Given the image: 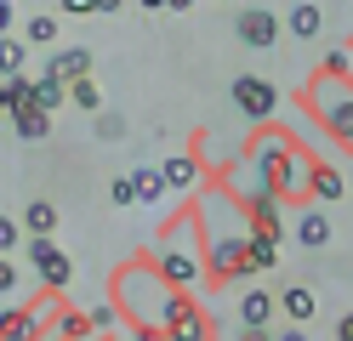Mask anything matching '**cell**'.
I'll list each match as a JSON object with an SVG mask.
<instances>
[{
  "instance_id": "26",
  "label": "cell",
  "mask_w": 353,
  "mask_h": 341,
  "mask_svg": "<svg viewBox=\"0 0 353 341\" xmlns=\"http://www.w3.org/2000/svg\"><path fill=\"white\" fill-rule=\"evenodd\" d=\"M17 245H23V222H17V216H0V256L17 250Z\"/></svg>"
},
{
  "instance_id": "28",
  "label": "cell",
  "mask_w": 353,
  "mask_h": 341,
  "mask_svg": "<svg viewBox=\"0 0 353 341\" xmlns=\"http://www.w3.org/2000/svg\"><path fill=\"white\" fill-rule=\"evenodd\" d=\"M85 318H92V335H97V330H114L120 324V307H92Z\"/></svg>"
},
{
  "instance_id": "37",
  "label": "cell",
  "mask_w": 353,
  "mask_h": 341,
  "mask_svg": "<svg viewBox=\"0 0 353 341\" xmlns=\"http://www.w3.org/2000/svg\"><path fill=\"white\" fill-rule=\"evenodd\" d=\"M171 6V0H143V12H165Z\"/></svg>"
},
{
  "instance_id": "7",
  "label": "cell",
  "mask_w": 353,
  "mask_h": 341,
  "mask_svg": "<svg viewBox=\"0 0 353 341\" xmlns=\"http://www.w3.org/2000/svg\"><path fill=\"white\" fill-rule=\"evenodd\" d=\"M160 182L171 194H200L205 188V171H200L194 154H171V159H160Z\"/></svg>"
},
{
  "instance_id": "29",
  "label": "cell",
  "mask_w": 353,
  "mask_h": 341,
  "mask_svg": "<svg viewBox=\"0 0 353 341\" xmlns=\"http://www.w3.org/2000/svg\"><path fill=\"white\" fill-rule=\"evenodd\" d=\"M0 296H17V262L0 256Z\"/></svg>"
},
{
  "instance_id": "30",
  "label": "cell",
  "mask_w": 353,
  "mask_h": 341,
  "mask_svg": "<svg viewBox=\"0 0 353 341\" xmlns=\"http://www.w3.org/2000/svg\"><path fill=\"white\" fill-rule=\"evenodd\" d=\"M108 199H114V205H137V194H131V176H114V182H108Z\"/></svg>"
},
{
  "instance_id": "38",
  "label": "cell",
  "mask_w": 353,
  "mask_h": 341,
  "mask_svg": "<svg viewBox=\"0 0 353 341\" xmlns=\"http://www.w3.org/2000/svg\"><path fill=\"white\" fill-rule=\"evenodd\" d=\"M171 6H176V12H188V6H194V0H171Z\"/></svg>"
},
{
  "instance_id": "15",
  "label": "cell",
  "mask_w": 353,
  "mask_h": 341,
  "mask_svg": "<svg viewBox=\"0 0 353 341\" xmlns=\"http://www.w3.org/2000/svg\"><path fill=\"white\" fill-rule=\"evenodd\" d=\"M165 341H211V318L200 307H188L176 324H165Z\"/></svg>"
},
{
  "instance_id": "34",
  "label": "cell",
  "mask_w": 353,
  "mask_h": 341,
  "mask_svg": "<svg viewBox=\"0 0 353 341\" xmlns=\"http://www.w3.org/2000/svg\"><path fill=\"white\" fill-rule=\"evenodd\" d=\"M336 341H353V313H342V318H336Z\"/></svg>"
},
{
  "instance_id": "11",
  "label": "cell",
  "mask_w": 353,
  "mask_h": 341,
  "mask_svg": "<svg viewBox=\"0 0 353 341\" xmlns=\"http://www.w3.org/2000/svg\"><path fill=\"white\" fill-rule=\"evenodd\" d=\"M279 313L291 318V324H307V318L319 313V296L307 290V285H285V290H279Z\"/></svg>"
},
{
  "instance_id": "12",
  "label": "cell",
  "mask_w": 353,
  "mask_h": 341,
  "mask_svg": "<svg viewBox=\"0 0 353 341\" xmlns=\"http://www.w3.org/2000/svg\"><path fill=\"white\" fill-rule=\"evenodd\" d=\"M274 267H279V239L251 234V245H245V279H256V273H274Z\"/></svg>"
},
{
  "instance_id": "31",
  "label": "cell",
  "mask_w": 353,
  "mask_h": 341,
  "mask_svg": "<svg viewBox=\"0 0 353 341\" xmlns=\"http://www.w3.org/2000/svg\"><path fill=\"white\" fill-rule=\"evenodd\" d=\"M97 0H63V17H92Z\"/></svg>"
},
{
  "instance_id": "17",
  "label": "cell",
  "mask_w": 353,
  "mask_h": 341,
  "mask_svg": "<svg viewBox=\"0 0 353 341\" xmlns=\"http://www.w3.org/2000/svg\"><path fill=\"white\" fill-rule=\"evenodd\" d=\"M285 29H291L296 40H314V34L325 29V12H319V6H307V0H302V6H291V17H285Z\"/></svg>"
},
{
  "instance_id": "5",
  "label": "cell",
  "mask_w": 353,
  "mask_h": 341,
  "mask_svg": "<svg viewBox=\"0 0 353 341\" xmlns=\"http://www.w3.org/2000/svg\"><path fill=\"white\" fill-rule=\"evenodd\" d=\"M29 250V267H34V279H40V290H69L74 285V262H69V250H57V239H29L23 245Z\"/></svg>"
},
{
  "instance_id": "1",
  "label": "cell",
  "mask_w": 353,
  "mask_h": 341,
  "mask_svg": "<svg viewBox=\"0 0 353 341\" xmlns=\"http://www.w3.org/2000/svg\"><path fill=\"white\" fill-rule=\"evenodd\" d=\"M114 307L131 318V324L165 330V324H176V318L194 307V296L176 290L171 279H160V267H154V262H131V267L114 273Z\"/></svg>"
},
{
  "instance_id": "16",
  "label": "cell",
  "mask_w": 353,
  "mask_h": 341,
  "mask_svg": "<svg viewBox=\"0 0 353 341\" xmlns=\"http://www.w3.org/2000/svg\"><path fill=\"white\" fill-rule=\"evenodd\" d=\"M63 103H69V85H63L52 68H40V80H34V108L52 114V108H63Z\"/></svg>"
},
{
  "instance_id": "35",
  "label": "cell",
  "mask_w": 353,
  "mask_h": 341,
  "mask_svg": "<svg viewBox=\"0 0 353 341\" xmlns=\"http://www.w3.org/2000/svg\"><path fill=\"white\" fill-rule=\"evenodd\" d=\"M239 341H274V330H245Z\"/></svg>"
},
{
  "instance_id": "25",
  "label": "cell",
  "mask_w": 353,
  "mask_h": 341,
  "mask_svg": "<svg viewBox=\"0 0 353 341\" xmlns=\"http://www.w3.org/2000/svg\"><path fill=\"white\" fill-rule=\"evenodd\" d=\"M319 74H330V80H353V57H347V52H325Z\"/></svg>"
},
{
  "instance_id": "22",
  "label": "cell",
  "mask_w": 353,
  "mask_h": 341,
  "mask_svg": "<svg viewBox=\"0 0 353 341\" xmlns=\"http://www.w3.org/2000/svg\"><path fill=\"white\" fill-rule=\"evenodd\" d=\"M57 341H92V318L85 313H57Z\"/></svg>"
},
{
  "instance_id": "39",
  "label": "cell",
  "mask_w": 353,
  "mask_h": 341,
  "mask_svg": "<svg viewBox=\"0 0 353 341\" xmlns=\"http://www.w3.org/2000/svg\"><path fill=\"white\" fill-rule=\"evenodd\" d=\"M0 114H6V85H0Z\"/></svg>"
},
{
  "instance_id": "8",
  "label": "cell",
  "mask_w": 353,
  "mask_h": 341,
  "mask_svg": "<svg viewBox=\"0 0 353 341\" xmlns=\"http://www.w3.org/2000/svg\"><path fill=\"white\" fill-rule=\"evenodd\" d=\"M234 29H239V40H245V45H256V52H268V45L279 40V17H274V12H262V6H245Z\"/></svg>"
},
{
  "instance_id": "21",
  "label": "cell",
  "mask_w": 353,
  "mask_h": 341,
  "mask_svg": "<svg viewBox=\"0 0 353 341\" xmlns=\"http://www.w3.org/2000/svg\"><path fill=\"white\" fill-rule=\"evenodd\" d=\"M17 136H23V143H46L52 136V114H17Z\"/></svg>"
},
{
  "instance_id": "2",
  "label": "cell",
  "mask_w": 353,
  "mask_h": 341,
  "mask_svg": "<svg viewBox=\"0 0 353 341\" xmlns=\"http://www.w3.org/2000/svg\"><path fill=\"white\" fill-rule=\"evenodd\" d=\"M148 262L160 267V279H171L176 290H188V296L205 285V250H200V222H194V211L176 216V227H165V239L154 245Z\"/></svg>"
},
{
  "instance_id": "6",
  "label": "cell",
  "mask_w": 353,
  "mask_h": 341,
  "mask_svg": "<svg viewBox=\"0 0 353 341\" xmlns=\"http://www.w3.org/2000/svg\"><path fill=\"white\" fill-rule=\"evenodd\" d=\"M307 182H314V159H307V154L291 143V154L274 165V194H279V199H302Z\"/></svg>"
},
{
  "instance_id": "20",
  "label": "cell",
  "mask_w": 353,
  "mask_h": 341,
  "mask_svg": "<svg viewBox=\"0 0 353 341\" xmlns=\"http://www.w3.org/2000/svg\"><path fill=\"white\" fill-rule=\"evenodd\" d=\"M131 194H137V205H154V199L165 194L160 171H154V165H137V171H131Z\"/></svg>"
},
{
  "instance_id": "36",
  "label": "cell",
  "mask_w": 353,
  "mask_h": 341,
  "mask_svg": "<svg viewBox=\"0 0 353 341\" xmlns=\"http://www.w3.org/2000/svg\"><path fill=\"white\" fill-rule=\"evenodd\" d=\"M125 6V0H97V12H120Z\"/></svg>"
},
{
  "instance_id": "3",
  "label": "cell",
  "mask_w": 353,
  "mask_h": 341,
  "mask_svg": "<svg viewBox=\"0 0 353 341\" xmlns=\"http://www.w3.org/2000/svg\"><path fill=\"white\" fill-rule=\"evenodd\" d=\"M307 103L319 108V125L336 136V143H353V80L319 74L314 85H307Z\"/></svg>"
},
{
  "instance_id": "13",
  "label": "cell",
  "mask_w": 353,
  "mask_h": 341,
  "mask_svg": "<svg viewBox=\"0 0 353 341\" xmlns=\"http://www.w3.org/2000/svg\"><path fill=\"white\" fill-rule=\"evenodd\" d=\"M17 222H23V234H29V239H52V234H57V205H46V199H29Z\"/></svg>"
},
{
  "instance_id": "27",
  "label": "cell",
  "mask_w": 353,
  "mask_h": 341,
  "mask_svg": "<svg viewBox=\"0 0 353 341\" xmlns=\"http://www.w3.org/2000/svg\"><path fill=\"white\" fill-rule=\"evenodd\" d=\"M97 136H103V143H120V136H125V120H120V114H97Z\"/></svg>"
},
{
  "instance_id": "14",
  "label": "cell",
  "mask_w": 353,
  "mask_h": 341,
  "mask_svg": "<svg viewBox=\"0 0 353 341\" xmlns=\"http://www.w3.org/2000/svg\"><path fill=\"white\" fill-rule=\"evenodd\" d=\"M296 245H302V250H325V245H330V222H325V211H314V205H307V211L296 216Z\"/></svg>"
},
{
  "instance_id": "33",
  "label": "cell",
  "mask_w": 353,
  "mask_h": 341,
  "mask_svg": "<svg viewBox=\"0 0 353 341\" xmlns=\"http://www.w3.org/2000/svg\"><path fill=\"white\" fill-rule=\"evenodd\" d=\"M274 341H314V335H307V330H302V324H291V330H279V335H274Z\"/></svg>"
},
{
  "instance_id": "24",
  "label": "cell",
  "mask_w": 353,
  "mask_h": 341,
  "mask_svg": "<svg viewBox=\"0 0 353 341\" xmlns=\"http://www.w3.org/2000/svg\"><path fill=\"white\" fill-rule=\"evenodd\" d=\"M23 40H29V45H52V40H57V17H29V23H23Z\"/></svg>"
},
{
  "instance_id": "9",
  "label": "cell",
  "mask_w": 353,
  "mask_h": 341,
  "mask_svg": "<svg viewBox=\"0 0 353 341\" xmlns=\"http://www.w3.org/2000/svg\"><path fill=\"white\" fill-rule=\"evenodd\" d=\"M274 313H279V296H268V290H245L239 296V324L245 330H268Z\"/></svg>"
},
{
  "instance_id": "19",
  "label": "cell",
  "mask_w": 353,
  "mask_h": 341,
  "mask_svg": "<svg viewBox=\"0 0 353 341\" xmlns=\"http://www.w3.org/2000/svg\"><path fill=\"white\" fill-rule=\"evenodd\" d=\"M23 63H29V40H12V34H6V40H0V80H17V74H29Z\"/></svg>"
},
{
  "instance_id": "4",
  "label": "cell",
  "mask_w": 353,
  "mask_h": 341,
  "mask_svg": "<svg viewBox=\"0 0 353 341\" xmlns=\"http://www.w3.org/2000/svg\"><path fill=\"white\" fill-rule=\"evenodd\" d=\"M228 97H234V108L245 114V120H256V125H274V114H279V85L262 80V74H234Z\"/></svg>"
},
{
  "instance_id": "32",
  "label": "cell",
  "mask_w": 353,
  "mask_h": 341,
  "mask_svg": "<svg viewBox=\"0 0 353 341\" xmlns=\"http://www.w3.org/2000/svg\"><path fill=\"white\" fill-rule=\"evenodd\" d=\"M12 23H17V12H12V0H0V40L12 34Z\"/></svg>"
},
{
  "instance_id": "10",
  "label": "cell",
  "mask_w": 353,
  "mask_h": 341,
  "mask_svg": "<svg viewBox=\"0 0 353 341\" xmlns=\"http://www.w3.org/2000/svg\"><path fill=\"white\" fill-rule=\"evenodd\" d=\"M52 74L63 80V85H74V80H92V52H85V45H63V52L46 63Z\"/></svg>"
},
{
  "instance_id": "18",
  "label": "cell",
  "mask_w": 353,
  "mask_h": 341,
  "mask_svg": "<svg viewBox=\"0 0 353 341\" xmlns=\"http://www.w3.org/2000/svg\"><path fill=\"white\" fill-rule=\"evenodd\" d=\"M307 194H314V199H342V171L336 165H325V159H314V182H307Z\"/></svg>"
},
{
  "instance_id": "23",
  "label": "cell",
  "mask_w": 353,
  "mask_h": 341,
  "mask_svg": "<svg viewBox=\"0 0 353 341\" xmlns=\"http://www.w3.org/2000/svg\"><path fill=\"white\" fill-rule=\"evenodd\" d=\"M69 103H74L80 114H97V108H103V91H97V80H74V85H69Z\"/></svg>"
}]
</instances>
